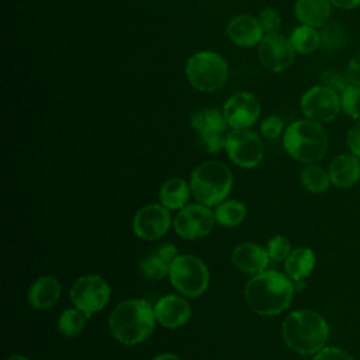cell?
<instances>
[{"label":"cell","instance_id":"44dd1931","mask_svg":"<svg viewBox=\"0 0 360 360\" xmlns=\"http://www.w3.org/2000/svg\"><path fill=\"white\" fill-rule=\"evenodd\" d=\"M330 6L329 0H297L294 13L301 24L322 28L329 22Z\"/></svg>","mask_w":360,"mask_h":360},{"label":"cell","instance_id":"f546056e","mask_svg":"<svg viewBox=\"0 0 360 360\" xmlns=\"http://www.w3.org/2000/svg\"><path fill=\"white\" fill-rule=\"evenodd\" d=\"M340 111L352 120H360V87L350 84L340 94Z\"/></svg>","mask_w":360,"mask_h":360},{"label":"cell","instance_id":"ab89813d","mask_svg":"<svg viewBox=\"0 0 360 360\" xmlns=\"http://www.w3.org/2000/svg\"><path fill=\"white\" fill-rule=\"evenodd\" d=\"M150 360H181L179 356L173 354V353H162V354H158L155 356L153 359Z\"/></svg>","mask_w":360,"mask_h":360},{"label":"cell","instance_id":"cb8c5ba5","mask_svg":"<svg viewBox=\"0 0 360 360\" xmlns=\"http://www.w3.org/2000/svg\"><path fill=\"white\" fill-rule=\"evenodd\" d=\"M190 125L198 132H222L226 129L228 122L224 111L218 108H202L195 111L190 118Z\"/></svg>","mask_w":360,"mask_h":360},{"label":"cell","instance_id":"f35d334b","mask_svg":"<svg viewBox=\"0 0 360 360\" xmlns=\"http://www.w3.org/2000/svg\"><path fill=\"white\" fill-rule=\"evenodd\" d=\"M332 6L343 10H352L360 6V0H329Z\"/></svg>","mask_w":360,"mask_h":360},{"label":"cell","instance_id":"3957f363","mask_svg":"<svg viewBox=\"0 0 360 360\" xmlns=\"http://www.w3.org/2000/svg\"><path fill=\"white\" fill-rule=\"evenodd\" d=\"M285 345L295 353L315 354L329 339V325L316 311L298 309L287 315L281 326Z\"/></svg>","mask_w":360,"mask_h":360},{"label":"cell","instance_id":"8fae6325","mask_svg":"<svg viewBox=\"0 0 360 360\" xmlns=\"http://www.w3.org/2000/svg\"><path fill=\"white\" fill-rule=\"evenodd\" d=\"M215 215L211 208L201 202L184 205L174 218V231L183 239H200L207 236L214 226Z\"/></svg>","mask_w":360,"mask_h":360},{"label":"cell","instance_id":"603a6c76","mask_svg":"<svg viewBox=\"0 0 360 360\" xmlns=\"http://www.w3.org/2000/svg\"><path fill=\"white\" fill-rule=\"evenodd\" d=\"M191 188L180 177H173L166 180L159 191L160 204L165 205L167 210H181L186 202L188 201Z\"/></svg>","mask_w":360,"mask_h":360},{"label":"cell","instance_id":"d4e9b609","mask_svg":"<svg viewBox=\"0 0 360 360\" xmlns=\"http://www.w3.org/2000/svg\"><path fill=\"white\" fill-rule=\"evenodd\" d=\"M288 39L294 51L302 55L312 53L321 46V34L316 31V28L305 24L295 27L291 31Z\"/></svg>","mask_w":360,"mask_h":360},{"label":"cell","instance_id":"60d3db41","mask_svg":"<svg viewBox=\"0 0 360 360\" xmlns=\"http://www.w3.org/2000/svg\"><path fill=\"white\" fill-rule=\"evenodd\" d=\"M6 360H30L28 357L22 356V354H11L10 357H7Z\"/></svg>","mask_w":360,"mask_h":360},{"label":"cell","instance_id":"ac0fdd59","mask_svg":"<svg viewBox=\"0 0 360 360\" xmlns=\"http://www.w3.org/2000/svg\"><path fill=\"white\" fill-rule=\"evenodd\" d=\"M226 34L235 45L242 48L256 46L264 37L259 20L248 14L233 17L226 25Z\"/></svg>","mask_w":360,"mask_h":360},{"label":"cell","instance_id":"8992f818","mask_svg":"<svg viewBox=\"0 0 360 360\" xmlns=\"http://www.w3.org/2000/svg\"><path fill=\"white\" fill-rule=\"evenodd\" d=\"M186 76L194 89L212 93L225 84L228 79V63L217 52L200 51L188 58Z\"/></svg>","mask_w":360,"mask_h":360},{"label":"cell","instance_id":"9a60e30c","mask_svg":"<svg viewBox=\"0 0 360 360\" xmlns=\"http://www.w3.org/2000/svg\"><path fill=\"white\" fill-rule=\"evenodd\" d=\"M156 321L170 329H176L187 323L191 316V307L187 300L176 294L162 297L153 307Z\"/></svg>","mask_w":360,"mask_h":360},{"label":"cell","instance_id":"7c38bea8","mask_svg":"<svg viewBox=\"0 0 360 360\" xmlns=\"http://www.w3.org/2000/svg\"><path fill=\"white\" fill-rule=\"evenodd\" d=\"M257 58L270 72H284L295 60V51L288 38L280 34L264 35L257 45Z\"/></svg>","mask_w":360,"mask_h":360},{"label":"cell","instance_id":"f1b7e54d","mask_svg":"<svg viewBox=\"0 0 360 360\" xmlns=\"http://www.w3.org/2000/svg\"><path fill=\"white\" fill-rule=\"evenodd\" d=\"M319 34L321 44H323V46L328 49H339L345 46L347 41L346 30L338 22H326Z\"/></svg>","mask_w":360,"mask_h":360},{"label":"cell","instance_id":"484cf974","mask_svg":"<svg viewBox=\"0 0 360 360\" xmlns=\"http://www.w3.org/2000/svg\"><path fill=\"white\" fill-rule=\"evenodd\" d=\"M301 184L305 190H308L309 193H323L329 188L330 179H329V173L328 170L322 169L321 166L315 165V163H309L302 170H301Z\"/></svg>","mask_w":360,"mask_h":360},{"label":"cell","instance_id":"5b68a950","mask_svg":"<svg viewBox=\"0 0 360 360\" xmlns=\"http://www.w3.org/2000/svg\"><path fill=\"white\" fill-rule=\"evenodd\" d=\"M233 183L229 167L218 160L198 165L190 176V188L195 200L208 207L218 205L231 193Z\"/></svg>","mask_w":360,"mask_h":360},{"label":"cell","instance_id":"d590c367","mask_svg":"<svg viewBox=\"0 0 360 360\" xmlns=\"http://www.w3.org/2000/svg\"><path fill=\"white\" fill-rule=\"evenodd\" d=\"M312 360H354V359L349 352L340 347L325 346L323 349H321L314 354Z\"/></svg>","mask_w":360,"mask_h":360},{"label":"cell","instance_id":"1f68e13d","mask_svg":"<svg viewBox=\"0 0 360 360\" xmlns=\"http://www.w3.org/2000/svg\"><path fill=\"white\" fill-rule=\"evenodd\" d=\"M257 20H259V24H260L264 35L278 34V28L281 25V18H280V14L274 8L262 10Z\"/></svg>","mask_w":360,"mask_h":360},{"label":"cell","instance_id":"7a4b0ae2","mask_svg":"<svg viewBox=\"0 0 360 360\" xmlns=\"http://www.w3.org/2000/svg\"><path fill=\"white\" fill-rule=\"evenodd\" d=\"M155 309L149 301L129 298L118 302L108 316L110 333L122 345H138L153 332Z\"/></svg>","mask_w":360,"mask_h":360},{"label":"cell","instance_id":"4dcf8cb0","mask_svg":"<svg viewBox=\"0 0 360 360\" xmlns=\"http://www.w3.org/2000/svg\"><path fill=\"white\" fill-rule=\"evenodd\" d=\"M266 250L269 253L270 260L281 262V260H285L288 257V255L291 253V243L285 236L277 235V236H273L267 242Z\"/></svg>","mask_w":360,"mask_h":360},{"label":"cell","instance_id":"9c48e42d","mask_svg":"<svg viewBox=\"0 0 360 360\" xmlns=\"http://www.w3.org/2000/svg\"><path fill=\"white\" fill-rule=\"evenodd\" d=\"M225 149L228 158L245 169L256 167L263 159V143L256 132L249 128L232 129L226 134Z\"/></svg>","mask_w":360,"mask_h":360},{"label":"cell","instance_id":"52a82bcc","mask_svg":"<svg viewBox=\"0 0 360 360\" xmlns=\"http://www.w3.org/2000/svg\"><path fill=\"white\" fill-rule=\"evenodd\" d=\"M169 278L180 294L195 298L205 292L210 283V271L200 257L179 255L170 266Z\"/></svg>","mask_w":360,"mask_h":360},{"label":"cell","instance_id":"ba28073f","mask_svg":"<svg viewBox=\"0 0 360 360\" xmlns=\"http://www.w3.org/2000/svg\"><path fill=\"white\" fill-rule=\"evenodd\" d=\"M110 285L97 274L79 277L70 287V301L87 318L103 309L110 300Z\"/></svg>","mask_w":360,"mask_h":360},{"label":"cell","instance_id":"e0dca14e","mask_svg":"<svg viewBox=\"0 0 360 360\" xmlns=\"http://www.w3.org/2000/svg\"><path fill=\"white\" fill-rule=\"evenodd\" d=\"M231 260L240 271L255 276L266 270L270 257L264 248L252 242H243L233 248Z\"/></svg>","mask_w":360,"mask_h":360},{"label":"cell","instance_id":"4fadbf2b","mask_svg":"<svg viewBox=\"0 0 360 360\" xmlns=\"http://www.w3.org/2000/svg\"><path fill=\"white\" fill-rule=\"evenodd\" d=\"M170 210L162 204H148L139 208L132 221L135 235L145 240L162 238L170 228Z\"/></svg>","mask_w":360,"mask_h":360},{"label":"cell","instance_id":"277c9868","mask_svg":"<svg viewBox=\"0 0 360 360\" xmlns=\"http://www.w3.org/2000/svg\"><path fill=\"white\" fill-rule=\"evenodd\" d=\"M287 153L301 163H316L328 150V135L323 127L312 120L304 118L287 127L283 136Z\"/></svg>","mask_w":360,"mask_h":360},{"label":"cell","instance_id":"4316f807","mask_svg":"<svg viewBox=\"0 0 360 360\" xmlns=\"http://www.w3.org/2000/svg\"><path fill=\"white\" fill-rule=\"evenodd\" d=\"M215 221L224 226H236L246 217V207L243 202L236 200H226L217 205Z\"/></svg>","mask_w":360,"mask_h":360},{"label":"cell","instance_id":"2e32d148","mask_svg":"<svg viewBox=\"0 0 360 360\" xmlns=\"http://www.w3.org/2000/svg\"><path fill=\"white\" fill-rule=\"evenodd\" d=\"M179 256V250L173 243H163L153 249L139 262V273L143 278L156 281L169 274L170 266Z\"/></svg>","mask_w":360,"mask_h":360},{"label":"cell","instance_id":"74e56055","mask_svg":"<svg viewBox=\"0 0 360 360\" xmlns=\"http://www.w3.org/2000/svg\"><path fill=\"white\" fill-rule=\"evenodd\" d=\"M346 75H347L352 84L360 87V49L349 60Z\"/></svg>","mask_w":360,"mask_h":360},{"label":"cell","instance_id":"d6a6232c","mask_svg":"<svg viewBox=\"0 0 360 360\" xmlns=\"http://www.w3.org/2000/svg\"><path fill=\"white\" fill-rule=\"evenodd\" d=\"M321 80H322L323 86L332 89L338 94H340L346 87H349L352 84L347 75H342V73H339L336 70H332V69H328V70L322 72Z\"/></svg>","mask_w":360,"mask_h":360},{"label":"cell","instance_id":"d6986e66","mask_svg":"<svg viewBox=\"0 0 360 360\" xmlns=\"http://www.w3.org/2000/svg\"><path fill=\"white\" fill-rule=\"evenodd\" d=\"M330 183L338 188H350L360 180V159L352 152L340 153L328 167Z\"/></svg>","mask_w":360,"mask_h":360},{"label":"cell","instance_id":"5bb4252c","mask_svg":"<svg viewBox=\"0 0 360 360\" xmlns=\"http://www.w3.org/2000/svg\"><path fill=\"white\" fill-rule=\"evenodd\" d=\"M226 122L233 129L250 128L260 115V103L257 97L249 91L235 93L224 105Z\"/></svg>","mask_w":360,"mask_h":360},{"label":"cell","instance_id":"836d02e7","mask_svg":"<svg viewBox=\"0 0 360 360\" xmlns=\"http://www.w3.org/2000/svg\"><path fill=\"white\" fill-rule=\"evenodd\" d=\"M226 135L222 132H204L198 134V143L207 153H217L225 148Z\"/></svg>","mask_w":360,"mask_h":360},{"label":"cell","instance_id":"e575fe53","mask_svg":"<svg viewBox=\"0 0 360 360\" xmlns=\"http://www.w3.org/2000/svg\"><path fill=\"white\" fill-rule=\"evenodd\" d=\"M260 131L264 138L276 139L284 131V122L278 115H269L267 118L263 120L260 125Z\"/></svg>","mask_w":360,"mask_h":360},{"label":"cell","instance_id":"30bf717a","mask_svg":"<svg viewBox=\"0 0 360 360\" xmlns=\"http://www.w3.org/2000/svg\"><path fill=\"white\" fill-rule=\"evenodd\" d=\"M300 105L305 118L319 124L329 122L340 112V96L329 87L318 84L302 94Z\"/></svg>","mask_w":360,"mask_h":360},{"label":"cell","instance_id":"8d00e7d4","mask_svg":"<svg viewBox=\"0 0 360 360\" xmlns=\"http://www.w3.org/2000/svg\"><path fill=\"white\" fill-rule=\"evenodd\" d=\"M346 141L349 150L360 159V120H357L354 125H352V128L347 132Z\"/></svg>","mask_w":360,"mask_h":360},{"label":"cell","instance_id":"6da1fadb","mask_svg":"<svg viewBox=\"0 0 360 360\" xmlns=\"http://www.w3.org/2000/svg\"><path fill=\"white\" fill-rule=\"evenodd\" d=\"M294 281L277 270L255 274L245 285L248 307L263 316H273L287 309L294 295Z\"/></svg>","mask_w":360,"mask_h":360},{"label":"cell","instance_id":"83f0119b","mask_svg":"<svg viewBox=\"0 0 360 360\" xmlns=\"http://www.w3.org/2000/svg\"><path fill=\"white\" fill-rule=\"evenodd\" d=\"M86 318L87 316L80 309H77L76 307L65 309L60 314L59 321H58L59 332L63 336H66V338L79 336L83 332V329H84Z\"/></svg>","mask_w":360,"mask_h":360},{"label":"cell","instance_id":"ffe728a7","mask_svg":"<svg viewBox=\"0 0 360 360\" xmlns=\"http://www.w3.org/2000/svg\"><path fill=\"white\" fill-rule=\"evenodd\" d=\"M60 297V283L53 276L38 277L28 290V302L35 309H48Z\"/></svg>","mask_w":360,"mask_h":360},{"label":"cell","instance_id":"7402d4cb","mask_svg":"<svg viewBox=\"0 0 360 360\" xmlns=\"http://www.w3.org/2000/svg\"><path fill=\"white\" fill-rule=\"evenodd\" d=\"M315 253L312 249L301 246L291 250L284 262L285 274L295 283L305 280L315 267Z\"/></svg>","mask_w":360,"mask_h":360}]
</instances>
